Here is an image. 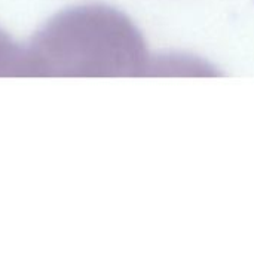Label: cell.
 <instances>
[{
	"label": "cell",
	"mask_w": 254,
	"mask_h": 254,
	"mask_svg": "<svg viewBox=\"0 0 254 254\" xmlns=\"http://www.w3.org/2000/svg\"><path fill=\"white\" fill-rule=\"evenodd\" d=\"M146 46L124 15L85 6L57 16L39 34L25 60L46 74H138Z\"/></svg>",
	"instance_id": "6da1fadb"
},
{
	"label": "cell",
	"mask_w": 254,
	"mask_h": 254,
	"mask_svg": "<svg viewBox=\"0 0 254 254\" xmlns=\"http://www.w3.org/2000/svg\"><path fill=\"white\" fill-rule=\"evenodd\" d=\"M25 65V60L18 55L13 46L0 33V73H13V67Z\"/></svg>",
	"instance_id": "7a4b0ae2"
}]
</instances>
